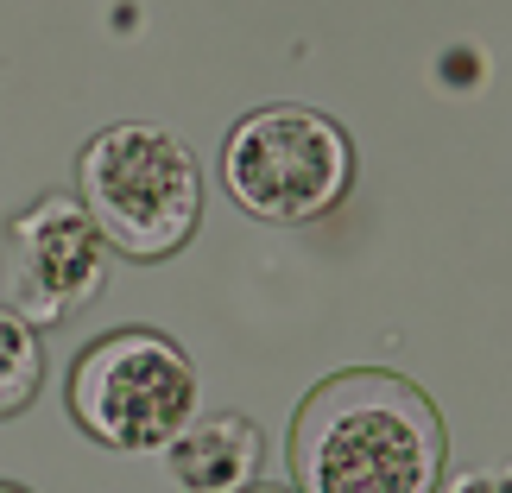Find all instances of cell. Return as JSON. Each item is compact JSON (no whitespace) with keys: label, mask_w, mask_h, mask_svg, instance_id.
I'll return each mask as SVG.
<instances>
[{"label":"cell","mask_w":512,"mask_h":493,"mask_svg":"<svg viewBox=\"0 0 512 493\" xmlns=\"http://www.w3.org/2000/svg\"><path fill=\"white\" fill-rule=\"evenodd\" d=\"M449 430L437 405L386 367L323 380L291 418L298 493H437Z\"/></svg>","instance_id":"1"},{"label":"cell","mask_w":512,"mask_h":493,"mask_svg":"<svg viewBox=\"0 0 512 493\" xmlns=\"http://www.w3.org/2000/svg\"><path fill=\"white\" fill-rule=\"evenodd\" d=\"M76 203L102 247L127 260H171L203 222V171L171 127L121 121L76 159Z\"/></svg>","instance_id":"2"},{"label":"cell","mask_w":512,"mask_h":493,"mask_svg":"<svg viewBox=\"0 0 512 493\" xmlns=\"http://www.w3.org/2000/svg\"><path fill=\"white\" fill-rule=\"evenodd\" d=\"M70 411L102 449H171L196 424V367L159 329H114L76 361Z\"/></svg>","instance_id":"3"},{"label":"cell","mask_w":512,"mask_h":493,"mask_svg":"<svg viewBox=\"0 0 512 493\" xmlns=\"http://www.w3.org/2000/svg\"><path fill=\"white\" fill-rule=\"evenodd\" d=\"M222 184L260 222H317L354 184V146L329 114L279 102L234 121L222 146Z\"/></svg>","instance_id":"4"},{"label":"cell","mask_w":512,"mask_h":493,"mask_svg":"<svg viewBox=\"0 0 512 493\" xmlns=\"http://www.w3.org/2000/svg\"><path fill=\"white\" fill-rule=\"evenodd\" d=\"M108 266L102 234L83 215L76 196H38L7 228V310L38 323H70L83 304H95Z\"/></svg>","instance_id":"5"},{"label":"cell","mask_w":512,"mask_h":493,"mask_svg":"<svg viewBox=\"0 0 512 493\" xmlns=\"http://www.w3.org/2000/svg\"><path fill=\"white\" fill-rule=\"evenodd\" d=\"M171 475L190 493H241L260 475V424L234 418H196L184 437L171 443Z\"/></svg>","instance_id":"6"},{"label":"cell","mask_w":512,"mask_h":493,"mask_svg":"<svg viewBox=\"0 0 512 493\" xmlns=\"http://www.w3.org/2000/svg\"><path fill=\"white\" fill-rule=\"evenodd\" d=\"M45 386V348H38V329L19 317V310L0 304V418L26 411Z\"/></svg>","instance_id":"7"},{"label":"cell","mask_w":512,"mask_h":493,"mask_svg":"<svg viewBox=\"0 0 512 493\" xmlns=\"http://www.w3.org/2000/svg\"><path fill=\"white\" fill-rule=\"evenodd\" d=\"M449 493H512V462H500V468H475V475H462Z\"/></svg>","instance_id":"8"},{"label":"cell","mask_w":512,"mask_h":493,"mask_svg":"<svg viewBox=\"0 0 512 493\" xmlns=\"http://www.w3.org/2000/svg\"><path fill=\"white\" fill-rule=\"evenodd\" d=\"M241 493H298V487H241Z\"/></svg>","instance_id":"9"},{"label":"cell","mask_w":512,"mask_h":493,"mask_svg":"<svg viewBox=\"0 0 512 493\" xmlns=\"http://www.w3.org/2000/svg\"><path fill=\"white\" fill-rule=\"evenodd\" d=\"M0 493H26V487H7V481H0Z\"/></svg>","instance_id":"10"}]
</instances>
